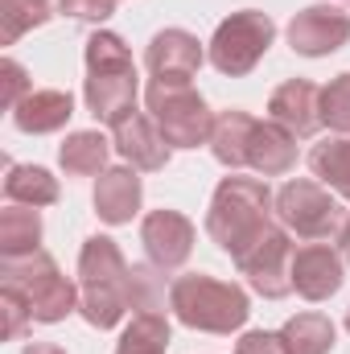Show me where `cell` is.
Masks as SVG:
<instances>
[{"label":"cell","mask_w":350,"mask_h":354,"mask_svg":"<svg viewBox=\"0 0 350 354\" xmlns=\"http://www.w3.org/2000/svg\"><path fill=\"white\" fill-rule=\"evenodd\" d=\"M276 227V198L264 177H223L206 210V235L231 260H243Z\"/></svg>","instance_id":"1"},{"label":"cell","mask_w":350,"mask_h":354,"mask_svg":"<svg viewBox=\"0 0 350 354\" xmlns=\"http://www.w3.org/2000/svg\"><path fill=\"white\" fill-rule=\"evenodd\" d=\"M136 301V272L107 235L83 239L79 252V313L95 330H116Z\"/></svg>","instance_id":"2"},{"label":"cell","mask_w":350,"mask_h":354,"mask_svg":"<svg viewBox=\"0 0 350 354\" xmlns=\"http://www.w3.org/2000/svg\"><path fill=\"white\" fill-rule=\"evenodd\" d=\"M87 83H83V99L87 111L99 124H120L124 115L136 111V62L132 50L124 46L120 33L111 29H95L87 37Z\"/></svg>","instance_id":"3"},{"label":"cell","mask_w":350,"mask_h":354,"mask_svg":"<svg viewBox=\"0 0 350 354\" xmlns=\"http://www.w3.org/2000/svg\"><path fill=\"white\" fill-rule=\"evenodd\" d=\"M169 309L181 326L202 334H231L243 330L252 317V301L235 280H219L206 272H185L169 280Z\"/></svg>","instance_id":"4"},{"label":"cell","mask_w":350,"mask_h":354,"mask_svg":"<svg viewBox=\"0 0 350 354\" xmlns=\"http://www.w3.org/2000/svg\"><path fill=\"white\" fill-rule=\"evenodd\" d=\"M0 284L17 288L33 313V322L42 326H58L79 309V288L71 284V276H62V268L54 264L50 252H29L17 260H0Z\"/></svg>","instance_id":"5"},{"label":"cell","mask_w":350,"mask_h":354,"mask_svg":"<svg viewBox=\"0 0 350 354\" xmlns=\"http://www.w3.org/2000/svg\"><path fill=\"white\" fill-rule=\"evenodd\" d=\"M272 37H276V21L268 12H260V8H239L227 21H219L214 37L206 46V58H210V66L219 75L243 79V75H252L260 66V58L268 54Z\"/></svg>","instance_id":"6"},{"label":"cell","mask_w":350,"mask_h":354,"mask_svg":"<svg viewBox=\"0 0 350 354\" xmlns=\"http://www.w3.org/2000/svg\"><path fill=\"white\" fill-rule=\"evenodd\" d=\"M276 223L297 235V239H330L347 227L342 218V206H338V194L326 189L322 181L313 177H297V181H284L280 194H276Z\"/></svg>","instance_id":"7"},{"label":"cell","mask_w":350,"mask_h":354,"mask_svg":"<svg viewBox=\"0 0 350 354\" xmlns=\"http://www.w3.org/2000/svg\"><path fill=\"white\" fill-rule=\"evenodd\" d=\"M145 107H149L153 124L161 128V136L169 140V149H198V145H210L214 111L206 107V99L194 87H161V83H149Z\"/></svg>","instance_id":"8"},{"label":"cell","mask_w":350,"mask_h":354,"mask_svg":"<svg viewBox=\"0 0 350 354\" xmlns=\"http://www.w3.org/2000/svg\"><path fill=\"white\" fill-rule=\"evenodd\" d=\"M293 256H297L293 235L276 223L243 260H235V268L248 276V284L260 292L264 301H280V297L293 292Z\"/></svg>","instance_id":"9"},{"label":"cell","mask_w":350,"mask_h":354,"mask_svg":"<svg viewBox=\"0 0 350 354\" xmlns=\"http://www.w3.org/2000/svg\"><path fill=\"white\" fill-rule=\"evenodd\" d=\"M202 62H206V50L190 29H161V33H153L149 50H145V66H149L153 83H161V87H190V79L198 75Z\"/></svg>","instance_id":"10"},{"label":"cell","mask_w":350,"mask_h":354,"mask_svg":"<svg viewBox=\"0 0 350 354\" xmlns=\"http://www.w3.org/2000/svg\"><path fill=\"white\" fill-rule=\"evenodd\" d=\"M350 41V12L338 4H309L288 21V46L305 58H326Z\"/></svg>","instance_id":"11"},{"label":"cell","mask_w":350,"mask_h":354,"mask_svg":"<svg viewBox=\"0 0 350 354\" xmlns=\"http://www.w3.org/2000/svg\"><path fill=\"white\" fill-rule=\"evenodd\" d=\"M194 239H198V231H194V223L181 214V210H149L145 214V223H140V243H145V256H149V264L165 268V272H174L190 260V252H194Z\"/></svg>","instance_id":"12"},{"label":"cell","mask_w":350,"mask_h":354,"mask_svg":"<svg viewBox=\"0 0 350 354\" xmlns=\"http://www.w3.org/2000/svg\"><path fill=\"white\" fill-rule=\"evenodd\" d=\"M111 145H116V153H120L132 169H140V174L165 169V165H169V153H174L149 111H132V115H124L120 124H111Z\"/></svg>","instance_id":"13"},{"label":"cell","mask_w":350,"mask_h":354,"mask_svg":"<svg viewBox=\"0 0 350 354\" xmlns=\"http://www.w3.org/2000/svg\"><path fill=\"white\" fill-rule=\"evenodd\" d=\"M268 120H276L280 128H288L297 140H309L317 136L322 124V87L309 83V79H288L272 91L268 99Z\"/></svg>","instance_id":"14"},{"label":"cell","mask_w":350,"mask_h":354,"mask_svg":"<svg viewBox=\"0 0 350 354\" xmlns=\"http://www.w3.org/2000/svg\"><path fill=\"white\" fill-rule=\"evenodd\" d=\"M347 280L342 252L330 243H305L293 256V292H301L305 301H330Z\"/></svg>","instance_id":"15"},{"label":"cell","mask_w":350,"mask_h":354,"mask_svg":"<svg viewBox=\"0 0 350 354\" xmlns=\"http://www.w3.org/2000/svg\"><path fill=\"white\" fill-rule=\"evenodd\" d=\"M95 214L111 227H124L136 218L140 202H145V185H140V169L132 165H111L103 169L99 181H95Z\"/></svg>","instance_id":"16"},{"label":"cell","mask_w":350,"mask_h":354,"mask_svg":"<svg viewBox=\"0 0 350 354\" xmlns=\"http://www.w3.org/2000/svg\"><path fill=\"white\" fill-rule=\"evenodd\" d=\"M75 115V99L71 91H58V87H33L17 107H12V124L29 136H46V132H58L66 128Z\"/></svg>","instance_id":"17"},{"label":"cell","mask_w":350,"mask_h":354,"mask_svg":"<svg viewBox=\"0 0 350 354\" xmlns=\"http://www.w3.org/2000/svg\"><path fill=\"white\" fill-rule=\"evenodd\" d=\"M297 165V136L280 128L276 120H256L252 145H248V169L260 177H284Z\"/></svg>","instance_id":"18"},{"label":"cell","mask_w":350,"mask_h":354,"mask_svg":"<svg viewBox=\"0 0 350 354\" xmlns=\"http://www.w3.org/2000/svg\"><path fill=\"white\" fill-rule=\"evenodd\" d=\"M252 128H256V115H252V111H239V107L219 111V115H214V132H210V153H214V161L227 165V169H243V165H248Z\"/></svg>","instance_id":"19"},{"label":"cell","mask_w":350,"mask_h":354,"mask_svg":"<svg viewBox=\"0 0 350 354\" xmlns=\"http://www.w3.org/2000/svg\"><path fill=\"white\" fill-rule=\"evenodd\" d=\"M42 248V214L37 206L8 202L0 210V260H17Z\"/></svg>","instance_id":"20"},{"label":"cell","mask_w":350,"mask_h":354,"mask_svg":"<svg viewBox=\"0 0 350 354\" xmlns=\"http://www.w3.org/2000/svg\"><path fill=\"white\" fill-rule=\"evenodd\" d=\"M309 169L326 189H334L342 202H350V136L334 132L322 145H313L309 149Z\"/></svg>","instance_id":"21"},{"label":"cell","mask_w":350,"mask_h":354,"mask_svg":"<svg viewBox=\"0 0 350 354\" xmlns=\"http://www.w3.org/2000/svg\"><path fill=\"white\" fill-rule=\"evenodd\" d=\"M4 198L8 202H17V206H54L58 202V177L50 174V169H42V165H12V161H4Z\"/></svg>","instance_id":"22"},{"label":"cell","mask_w":350,"mask_h":354,"mask_svg":"<svg viewBox=\"0 0 350 354\" xmlns=\"http://www.w3.org/2000/svg\"><path fill=\"white\" fill-rule=\"evenodd\" d=\"M276 334L284 342V354H330L334 338H338V330L326 313H297Z\"/></svg>","instance_id":"23"},{"label":"cell","mask_w":350,"mask_h":354,"mask_svg":"<svg viewBox=\"0 0 350 354\" xmlns=\"http://www.w3.org/2000/svg\"><path fill=\"white\" fill-rule=\"evenodd\" d=\"M111 140L103 132H71L58 149V161L71 177H95L107 169V157H111Z\"/></svg>","instance_id":"24"},{"label":"cell","mask_w":350,"mask_h":354,"mask_svg":"<svg viewBox=\"0 0 350 354\" xmlns=\"http://www.w3.org/2000/svg\"><path fill=\"white\" fill-rule=\"evenodd\" d=\"M169 351V322L161 309H145L132 313V322L124 326L116 354H165Z\"/></svg>","instance_id":"25"},{"label":"cell","mask_w":350,"mask_h":354,"mask_svg":"<svg viewBox=\"0 0 350 354\" xmlns=\"http://www.w3.org/2000/svg\"><path fill=\"white\" fill-rule=\"evenodd\" d=\"M50 17H54V4L50 0H0V41L12 46L29 29L46 25Z\"/></svg>","instance_id":"26"},{"label":"cell","mask_w":350,"mask_h":354,"mask_svg":"<svg viewBox=\"0 0 350 354\" xmlns=\"http://www.w3.org/2000/svg\"><path fill=\"white\" fill-rule=\"evenodd\" d=\"M322 124L330 132L350 136V71L338 75L330 87H322Z\"/></svg>","instance_id":"27"},{"label":"cell","mask_w":350,"mask_h":354,"mask_svg":"<svg viewBox=\"0 0 350 354\" xmlns=\"http://www.w3.org/2000/svg\"><path fill=\"white\" fill-rule=\"evenodd\" d=\"M0 313H4V322H0V338H4V342H17V338L29 330V322H33L25 297H21L17 288H8V284H0Z\"/></svg>","instance_id":"28"},{"label":"cell","mask_w":350,"mask_h":354,"mask_svg":"<svg viewBox=\"0 0 350 354\" xmlns=\"http://www.w3.org/2000/svg\"><path fill=\"white\" fill-rule=\"evenodd\" d=\"M132 272H136V301H132V309H136V313L161 309V305H165V268L132 264Z\"/></svg>","instance_id":"29"},{"label":"cell","mask_w":350,"mask_h":354,"mask_svg":"<svg viewBox=\"0 0 350 354\" xmlns=\"http://www.w3.org/2000/svg\"><path fill=\"white\" fill-rule=\"evenodd\" d=\"M0 79H4V107H8V111H12L29 91H33L29 75H25V66H21L17 58H4V62H0Z\"/></svg>","instance_id":"30"},{"label":"cell","mask_w":350,"mask_h":354,"mask_svg":"<svg viewBox=\"0 0 350 354\" xmlns=\"http://www.w3.org/2000/svg\"><path fill=\"white\" fill-rule=\"evenodd\" d=\"M116 4L120 0H58V8L66 12V17H75V21H107L111 12H116Z\"/></svg>","instance_id":"31"},{"label":"cell","mask_w":350,"mask_h":354,"mask_svg":"<svg viewBox=\"0 0 350 354\" xmlns=\"http://www.w3.org/2000/svg\"><path fill=\"white\" fill-rule=\"evenodd\" d=\"M235 354H284V342H280V334H272V330H248V334L235 342Z\"/></svg>","instance_id":"32"},{"label":"cell","mask_w":350,"mask_h":354,"mask_svg":"<svg viewBox=\"0 0 350 354\" xmlns=\"http://www.w3.org/2000/svg\"><path fill=\"white\" fill-rule=\"evenodd\" d=\"M21 354H66V351H62L58 342H29Z\"/></svg>","instance_id":"33"},{"label":"cell","mask_w":350,"mask_h":354,"mask_svg":"<svg viewBox=\"0 0 350 354\" xmlns=\"http://www.w3.org/2000/svg\"><path fill=\"white\" fill-rule=\"evenodd\" d=\"M338 248H342V260L350 264V218H347V227L338 231Z\"/></svg>","instance_id":"34"},{"label":"cell","mask_w":350,"mask_h":354,"mask_svg":"<svg viewBox=\"0 0 350 354\" xmlns=\"http://www.w3.org/2000/svg\"><path fill=\"white\" fill-rule=\"evenodd\" d=\"M347 330H350V309H347Z\"/></svg>","instance_id":"35"}]
</instances>
